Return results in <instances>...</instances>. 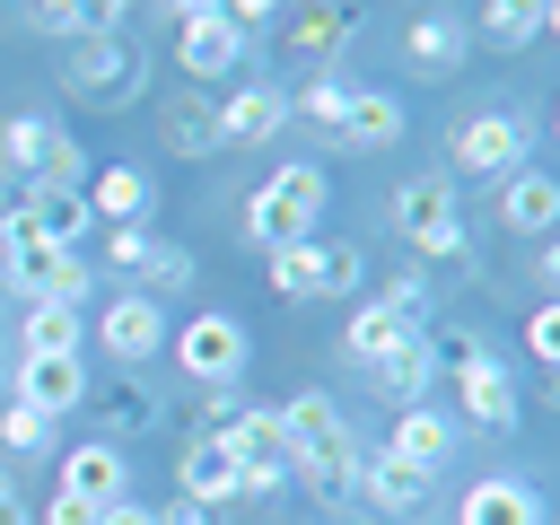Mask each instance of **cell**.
<instances>
[{
  "label": "cell",
  "mask_w": 560,
  "mask_h": 525,
  "mask_svg": "<svg viewBox=\"0 0 560 525\" xmlns=\"http://www.w3.org/2000/svg\"><path fill=\"white\" fill-rule=\"evenodd\" d=\"M280 455H289L315 490L359 481V446H350V429H341L332 394H298V402H280Z\"/></svg>",
  "instance_id": "1"
},
{
  "label": "cell",
  "mask_w": 560,
  "mask_h": 525,
  "mask_svg": "<svg viewBox=\"0 0 560 525\" xmlns=\"http://www.w3.org/2000/svg\"><path fill=\"white\" fill-rule=\"evenodd\" d=\"M0 262H9V289H18V298H61V306L88 298V262H79L70 245H52L26 210L0 219Z\"/></svg>",
  "instance_id": "2"
},
{
  "label": "cell",
  "mask_w": 560,
  "mask_h": 525,
  "mask_svg": "<svg viewBox=\"0 0 560 525\" xmlns=\"http://www.w3.org/2000/svg\"><path fill=\"white\" fill-rule=\"evenodd\" d=\"M315 219H324V166H306V158L271 166V184H254V201H245V236L262 254L289 236H315Z\"/></svg>",
  "instance_id": "3"
},
{
  "label": "cell",
  "mask_w": 560,
  "mask_h": 525,
  "mask_svg": "<svg viewBox=\"0 0 560 525\" xmlns=\"http://www.w3.org/2000/svg\"><path fill=\"white\" fill-rule=\"evenodd\" d=\"M271 289L280 298H341V289H359V254L324 245V236H289V245H271Z\"/></svg>",
  "instance_id": "4"
},
{
  "label": "cell",
  "mask_w": 560,
  "mask_h": 525,
  "mask_svg": "<svg viewBox=\"0 0 560 525\" xmlns=\"http://www.w3.org/2000/svg\"><path fill=\"white\" fill-rule=\"evenodd\" d=\"M228 455H236V499L245 490H280V472H289V455H280V411L271 402H254V411H236V420H219L210 429Z\"/></svg>",
  "instance_id": "5"
},
{
  "label": "cell",
  "mask_w": 560,
  "mask_h": 525,
  "mask_svg": "<svg viewBox=\"0 0 560 525\" xmlns=\"http://www.w3.org/2000/svg\"><path fill=\"white\" fill-rule=\"evenodd\" d=\"M394 219H402V236L420 245V254H464V210H455V184L446 175H420V184H402L394 192Z\"/></svg>",
  "instance_id": "6"
},
{
  "label": "cell",
  "mask_w": 560,
  "mask_h": 525,
  "mask_svg": "<svg viewBox=\"0 0 560 525\" xmlns=\"http://www.w3.org/2000/svg\"><path fill=\"white\" fill-rule=\"evenodd\" d=\"M245 350H254V341H245V324H236V315H219V306H210V315H192V324L175 332V359H184V376H192V385H236V376H245Z\"/></svg>",
  "instance_id": "7"
},
{
  "label": "cell",
  "mask_w": 560,
  "mask_h": 525,
  "mask_svg": "<svg viewBox=\"0 0 560 525\" xmlns=\"http://www.w3.org/2000/svg\"><path fill=\"white\" fill-rule=\"evenodd\" d=\"M525 149H534V122H525V114H472V122L455 131V166H464V175H516Z\"/></svg>",
  "instance_id": "8"
},
{
  "label": "cell",
  "mask_w": 560,
  "mask_h": 525,
  "mask_svg": "<svg viewBox=\"0 0 560 525\" xmlns=\"http://www.w3.org/2000/svg\"><path fill=\"white\" fill-rule=\"evenodd\" d=\"M61 499H79V508H114V499H131V464H122V446H114V438H79V446L61 455Z\"/></svg>",
  "instance_id": "9"
},
{
  "label": "cell",
  "mask_w": 560,
  "mask_h": 525,
  "mask_svg": "<svg viewBox=\"0 0 560 525\" xmlns=\"http://www.w3.org/2000/svg\"><path fill=\"white\" fill-rule=\"evenodd\" d=\"M455 394H464V411L481 420V429H516V385H508V368L490 359V350H472V341H455Z\"/></svg>",
  "instance_id": "10"
},
{
  "label": "cell",
  "mask_w": 560,
  "mask_h": 525,
  "mask_svg": "<svg viewBox=\"0 0 560 525\" xmlns=\"http://www.w3.org/2000/svg\"><path fill=\"white\" fill-rule=\"evenodd\" d=\"M175 61H184L192 79H228V70L245 61V26H228L219 9H192V18L175 26Z\"/></svg>",
  "instance_id": "11"
},
{
  "label": "cell",
  "mask_w": 560,
  "mask_h": 525,
  "mask_svg": "<svg viewBox=\"0 0 560 525\" xmlns=\"http://www.w3.org/2000/svg\"><path fill=\"white\" fill-rule=\"evenodd\" d=\"M9 402H26V411H44V420H61V411H79L88 402V368H79V350L70 359H18V394Z\"/></svg>",
  "instance_id": "12"
},
{
  "label": "cell",
  "mask_w": 560,
  "mask_h": 525,
  "mask_svg": "<svg viewBox=\"0 0 560 525\" xmlns=\"http://www.w3.org/2000/svg\"><path fill=\"white\" fill-rule=\"evenodd\" d=\"M70 79H79L88 96L140 88V44H131V35H79V44H70Z\"/></svg>",
  "instance_id": "13"
},
{
  "label": "cell",
  "mask_w": 560,
  "mask_h": 525,
  "mask_svg": "<svg viewBox=\"0 0 560 525\" xmlns=\"http://www.w3.org/2000/svg\"><path fill=\"white\" fill-rule=\"evenodd\" d=\"M96 332H105V350L131 368V359H149V350L166 341V315H158V298H149V289H131V298H114V306L96 315Z\"/></svg>",
  "instance_id": "14"
},
{
  "label": "cell",
  "mask_w": 560,
  "mask_h": 525,
  "mask_svg": "<svg viewBox=\"0 0 560 525\" xmlns=\"http://www.w3.org/2000/svg\"><path fill=\"white\" fill-rule=\"evenodd\" d=\"M341 341H350V359H368V368H376L385 350L420 341V306H402V298H368V306L350 315V332H341Z\"/></svg>",
  "instance_id": "15"
},
{
  "label": "cell",
  "mask_w": 560,
  "mask_h": 525,
  "mask_svg": "<svg viewBox=\"0 0 560 525\" xmlns=\"http://www.w3.org/2000/svg\"><path fill=\"white\" fill-rule=\"evenodd\" d=\"M446 446H455V420H446V411H429V402H402V411H394L385 455H402L411 472H438V464H446Z\"/></svg>",
  "instance_id": "16"
},
{
  "label": "cell",
  "mask_w": 560,
  "mask_h": 525,
  "mask_svg": "<svg viewBox=\"0 0 560 525\" xmlns=\"http://www.w3.org/2000/svg\"><path fill=\"white\" fill-rule=\"evenodd\" d=\"M175 481H184V499H192V508H219V499H236V455H228V446L201 429V438H184Z\"/></svg>",
  "instance_id": "17"
},
{
  "label": "cell",
  "mask_w": 560,
  "mask_h": 525,
  "mask_svg": "<svg viewBox=\"0 0 560 525\" xmlns=\"http://www.w3.org/2000/svg\"><path fill=\"white\" fill-rule=\"evenodd\" d=\"M332 131H341L350 149H394V140H402V105H394L385 88H350L341 114H332Z\"/></svg>",
  "instance_id": "18"
},
{
  "label": "cell",
  "mask_w": 560,
  "mask_h": 525,
  "mask_svg": "<svg viewBox=\"0 0 560 525\" xmlns=\"http://www.w3.org/2000/svg\"><path fill=\"white\" fill-rule=\"evenodd\" d=\"M464 52H472L464 18H411V26H402V61H411L420 79H446V70H455Z\"/></svg>",
  "instance_id": "19"
},
{
  "label": "cell",
  "mask_w": 560,
  "mask_h": 525,
  "mask_svg": "<svg viewBox=\"0 0 560 525\" xmlns=\"http://www.w3.org/2000/svg\"><path fill=\"white\" fill-rule=\"evenodd\" d=\"M289 122V96L280 88H236L219 114H210V140H271Z\"/></svg>",
  "instance_id": "20"
},
{
  "label": "cell",
  "mask_w": 560,
  "mask_h": 525,
  "mask_svg": "<svg viewBox=\"0 0 560 525\" xmlns=\"http://www.w3.org/2000/svg\"><path fill=\"white\" fill-rule=\"evenodd\" d=\"M149 201H158V184H149L140 166H105V175L88 184V210H96V228H140V219H149Z\"/></svg>",
  "instance_id": "21"
},
{
  "label": "cell",
  "mask_w": 560,
  "mask_h": 525,
  "mask_svg": "<svg viewBox=\"0 0 560 525\" xmlns=\"http://www.w3.org/2000/svg\"><path fill=\"white\" fill-rule=\"evenodd\" d=\"M499 219H508L516 236H542V228L560 219V184H551L542 166H516V175H508V192H499Z\"/></svg>",
  "instance_id": "22"
},
{
  "label": "cell",
  "mask_w": 560,
  "mask_h": 525,
  "mask_svg": "<svg viewBox=\"0 0 560 525\" xmlns=\"http://www.w3.org/2000/svg\"><path fill=\"white\" fill-rule=\"evenodd\" d=\"M464 525H542V499H534L525 481L490 472V481H472V490H464Z\"/></svg>",
  "instance_id": "23"
},
{
  "label": "cell",
  "mask_w": 560,
  "mask_h": 525,
  "mask_svg": "<svg viewBox=\"0 0 560 525\" xmlns=\"http://www.w3.org/2000/svg\"><path fill=\"white\" fill-rule=\"evenodd\" d=\"M18 210H26V219H35L44 236H52V245H79V236L96 228V210H88V192H61V184H35V192H26Z\"/></svg>",
  "instance_id": "24"
},
{
  "label": "cell",
  "mask_w": 560,
  "mask_h": 525,
  "mask_svg": "<svg viewBox=\"0 0 560 525\" xmlns=\"http://www.w3.org/2000/svg\"><path fill=\"white\" fill-rule=\"evenodd\" d=\"M368 376H376V394L402 411V402H420V394H429V376H438V368H429V341H402V350H385Z\"/></svg>",
  "instance_id": "25"
},
{
  "label": "cell",
  "mask_w": 560,
  "mask_h": 525,
  "mask_svg": "<svg viewBox=\"0 0 560 525\" xmlns=\"http://www.w3.org/2000/svg\"><path fill=\"white\" fill-rule=\"evenodd\" d=\"M359 481H368V499H376L385 516H402V508H420V499H429V472H411L402 455H368V464H359Z\"/></svg>",
  "instance_id": "26"
},
{
  "label": "cell",
  "mask_w": 560,
  "mask_h": 525,
  "mask_svg": "<svg viewBox=\"0 0 560 525\" xmlns=\"http://www.w3.org/2000/svg\"><path fill=\"white\" fill-rule=\"evenodd\" d=\"M26 350H35V359H70V350H79V306L35 298V306H26Z\"/></svg>",
  "instance_id": "27"
},
{
  "label": "cell",
  "mask_w": 560,
  "mask_h": 525,
  "mask_svg": "<svg viewBox=\"0 0 560 525\" xmlns=\"http://www.w3.org/2000/svg\"><path fill=\"white\" fill-rule=\"evenodd\" d=\"M481 26H490V44H534L542 26H551V0H481Z\"/></svg>",
  "instance_id": "28"
},
{
  "label": "cell",
  "mask_w": 560,
  "mask_h": 525,
  "mask_svg": "<svg viewBox=\"0 0 560 525\" xmlns=\"http://www.w3.org/2000/svg\"><path fill=\"white\" fill-rule=\"evenodd\" d=\"M52 140H61V122H44V114H18V122L0 131V158H9L18 175H44V158H52Z\"/></svg>",
  "instance_id": "29"
},
{
  "label": "cell",
  "mask_w": 560,
  "mask_h": 525,
  "mask_svg": "<svg viewBox=\"0 0 560 525\" xmlns=\"http://www.w3.org/2000/svg\"><path fill=\"white\" fill-rule=\"evenodd\" d=\"M52 429H61V420H44V411H26V402H9V411H0V446H9V455H44V446H52Z\"/></svg>",
  "instance_id": "30"
},
{
  "label": "cell",
  "mask_w": 560,
  "mask_h": 525,
  "mask_svg": "<svg viewBox=\"0 0 560 525\" xmlns=\"http://www.w3.org/2000/svg\"><path fill=\"white\" fill-rule=\"evenodd\" d=\"M289 44H298V52H324V44H350V18H341V9H306V18L289 26Z\"/></svg>",
  "instance_id": "31"
},
{
  "label": "cell",
  "mask_w": 560,
  "mask_h": 525,
  "mask_svg": "<svg viewBox=\"0 0 560 525\" xmlns=\"http://www.w3.org/2000/svg\"><path fill=\"white\" fill-rule=\"evenodd\" d=\"M35 184H61V192H79L88 184V158H79V140H52V158H44V175Z\"/></svg>",
  "instance_id": "32"
},
{
  "label": "cell",
  "mask_w": 560,
  "mask_h": 525,
  "mask_svg": "<svg viewBox=\"0 0 560 525\" xmlns=\"http://www.w3.org/2000/svg\"><path fill=\"white\" fill-rule=\"evenodd\" d=\"M525 350H534L542 368H560V306H534V315H525Z\"/></svg>",
  "instance_id": "33"
},
{
  "label": "cell",
  "mask_w": 560,
  "mask_h": 525,
  "mask_svg": "<svg viewBox=\"0 0 560 525\" xmlns=\"http://www.w3.org/2000/svg\"><path fill=\"white\" fill-rule=\"evenodd\" d=\"M341 96H350V79H315V88H298V114H315V122L332 131V114H341Z\"/></svg>",
  "instance_id": "34"
},
{
  "label": "cell",
  "mask_w": 560,
  "mask_h": 525,
  "mask_svg": "<svg viewBox=\"0 0 560 525\" xmlns=\"http://www.w3.org/2000/svg\"><path fill=\"white\" fill-rule=\"evenodd\" d=\"M166 140H175V149H210V114H201V105H175V114H166Z\"/></svg>",
  "instance_id": "35"
},
{
  "label": "cell",
  "mask_w": 560,
  "mask_h": 525,
  "mask_svg": "<svg viewBox=\"0 0 560 525\" xmlns=\"http://www.w3.org/2000/svg\"><path fill=\"white\" fill-rule=\"evenodd\" d=\"M149 245H158L149 228H105V254H114L122 271H140V262H149Z\"/></svg>",
  "instance_id": "36"
},
{
  "label": "cell",
  "mask_w": 560,
  "mask_h": 525,
  "mask_svg": "<svg viewBox=\"0 0 560 525\" xmlns=\"http://www.w3.org/2000/svg\"><path fill=\"white\" fill-rule=\"evenodd\" d=\"M140 271H149V289H184V280H192V262H184L175 245H149V262H140Z\"/></svg>",
  "instance_id": "37"
},
{
  "label": "cell",
  "mask_w": 560,
  "mask_h": 525,
  "mask_svg": "<svg viewBox=\"0 0 560 525\" xmlns=\"http://www.w3.org/2000/svg\"><path fill=\"white\" fill-rule=\"evenodd\" d=\"M122 18H131V0H88L79 35H122Z\"/></svg>",
  "instance_id": "38"
},
{
  "label": "cell",
  "mask_w": 560,
  "mask_h": 525,
  "mask_svg": "<svg viewBox=\"0 0 560 525\" xmlns=\"http://www.w3.org/2000/svg\"><path fill=\"white\" fill-rule=\"evenodd\" d=\"M79 18H88V0H35V26H52V35H79Z\"/></svg>",
  "instance_id": "39"
},
{
  "label": "cell",
  "mask_w": 560,
  "mask_h": 525,
  "mask_svg": "<svg viewBox=\"0 0 560 525\" xmlns=\"http://www.w3.org/2000/svg\"><path fill=\"white\" fill-rule=\"evenodd\" d=\"M35 525H96V508H79V499H61V490H52V499H44V516H35Z\"/></svg>",
  "instance_id": "40"
},
{
  "label": "cell",
  "mask_w": 560,
  "mask_h": 525,
  "mask_svg": "<svg viewBox=\"0 0 560 525\" xmlns=\"http://www.w3.org/2000/svg\"><path fill=\"white\" fill-rule=\"evenodd\" d=\"M271 9H280V0H219V18H228V26H254V18H271Z\"/></svg>",
  "instance_id": "41"
},
{
  "label": "cell",
  "mask_w": 560,
  "mask_h": 525,
  "mask_svg": "<svg viewBox=\"0 0 560 525\" xmlns=\"http://www.w3.org/2000/svg\"><path fill=\"white\" fill-rule=\"evenodd\" d=\"M158 525H210V508H192V499H175V508H149Z\"/></svg>",
  "instance_id": "42"
},
{
  "label": "cell",
  "mask_w": 560,
  "mask_h": 525,
  "mask_svg": "<svg viewBox=\"0 0 560 525\" xmlns=\"http://www.w3.org/2000/svg\"><path fill=\"white\" fill-rule=\"evenodd\" d=\"M96 525H158L149 508H131V499H114V508H96Z\"/></svg>",
  "instance_id": "43"
},
{
  "label": "cell",
  "mask_w": 560,
  "mask_h": 525,
  "mask_svg": "<svg viewBox=\"0 0 560 525\" xmlns=\"http://www.w3.org/2000/svg\"><path fill=\"white\" fill-rule=\"evenodd\" d=\"M0 525H35V516H26V499L9 490V472H0Z\"/></svg>",
  "instance_id": "44"
},
{
  "label": "cell",
  "mask_w": 560,
  "mask_h": 525,
  "mask_svg": "<svg viewBox=\"0 0 560 525\" xmlns=\"http://www.w3.org/2000/svg\"><path fill=\"white\" fill-rule=\"evenodd\" d=\"M166 9H175V18H192V9H219V0H166Z\"/></svg>",
  "instance_id": "45"
}]
</instances>
